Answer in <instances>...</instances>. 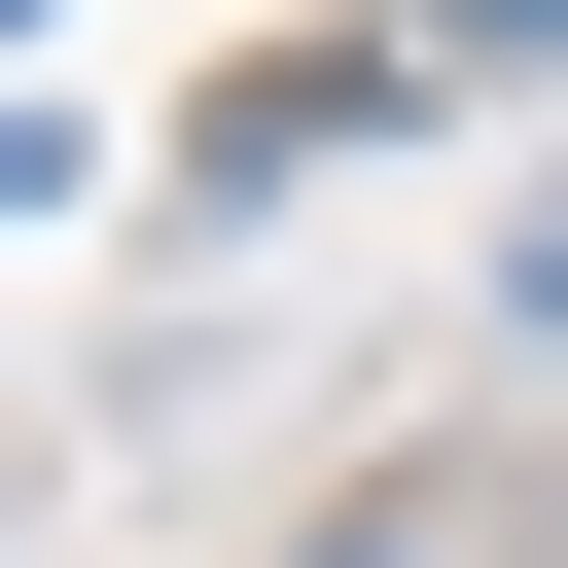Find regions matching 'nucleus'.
Instances as JSON below:
<instances>
[{
    "label": "nucleus",
    "instance_id": "2",
    "mask_svg": "<svg viewBox=\"0 0 568 568\" xmlns=\"http://www.w3.org/2000/svg\"><path fill=\"white\" fill-rule=\"evenodd\" d=\"M355 568H426V532H355Z\"/></svg>",
    "mask_w": 568,
    "mask_h": 568
},
{
    "label": "nucleus",
    "instance_id": "1",
    "mask_svg": "<svg viewBox=\"0 0 568 568\" xmlns=\"http://www.w3.org/2000/svg\"><path fill=\"white\" fill-rule=\"evenodd\" d=\"M426 36H568V0H426Z\"/></svg>",
    "mask_w": 568,
    "mask_h": 568
}]
</instances>
